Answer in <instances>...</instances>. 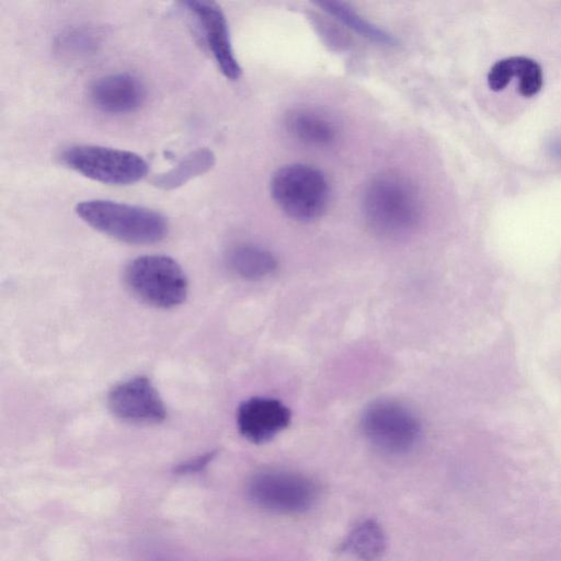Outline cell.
Here are the masks:
<instances>
[{"label": "cell", "instance_id": "1", "mask_svg": "<svg viewBox=\"0 0 561 561\" xmlns=\"http://www.w3.org/2000/svg\"><path fill=\"white\" fill-rule=\"evenodd\" d=\"M362 211L368 228L378 237L400 240L413 234L423 218L419 188L393 172L375 175L362 194Z\"/></svg>", "mask_w": 561, "mask_h": 561}, {"label": "cell", "instance_id": "2", "mask_svg": "<svg viewBox=\"0 0 561 561\" xmlns=\"http://www.w3.org/2000/svg\"><path fill=\"white\" fill-rule=\"evenodd\" d=\"M77 215L95 230L129 244H152L169 231L167 218L150 208L108 199L79 203Z\"/></svg>", "mask_w": 561, "mask_h": 561}, {"label": "cell", "instance_id": "3", "mask_svg": "<svg viewBox=\"0 0 561 561\" xmlns=\"http://www.w3.org/2000/svg\"><path fill=\"white\" fill-rule=\"evenodd\" d=\"M270 192L278 208L300 222L321 217L330 202L325 174L307 163H288L278 168L271 178Z\"/></svg>", "mask_w": 561, "mask_h": 561}, {"label": "cell", "instance_id": "4", "mask_svg": "<svg viewBox=\"0 0 561 561\" xmlns=\"http://www.w3.org/2000/svg\"><path fill=\"white\" fill-rule=\"evenodd\" d=\"M124 282L139 300L161 309L181 305L187 295V278L181 265L161 254L141 255L124 271Z\"/></svg>", "mask_w": 561, "mask_h": 561}, {"label": "cell", "instance_id": "5", "mask_svg": "<svg viewBox=\"0 0 561 561\" xmlns=\"http://www.w3.org/2000/svg\"><path fill=\"white\" fill-rule=\"evenodd\" d=\"M360 428L374 448L392 456L413 450L422 435L417 415L405 404L388 399L366 407L360 416Z\"/></svg>", "mask_w": 561, "mask_h": 561}, {"label": "cell", "instance_id": "6", "mask_svg": "<svg viewBox=\"0 0 561 561\" xmlns=\"http://www.w3.org/2000/svg\"><path fill=\"white\" fill-rule=\"evenodd\" d=\"M59 159L83 176L110 185L134 184L148 173V163L139 154L103 146H71Z\"/></svg>", "mask_w": 561, "mask_h": 561}, {"label": "cell", "instance_id": "7", "mask_svg": "<svg viewBox=\"0 0 561 561\" xmlns=\"http://www.w3.org/2000/svg\"><path fill=\"white\" fill-rule=\"evenodd\" d=\"M247 494L257 507L277 514H300L318 499V486L307 476L283 469H265L247 483Z\"/></svg>", "mask_w": 561, "mask_h": 561}, {"label": "cell", "instance_id": "8", "mask_svg": "<svg viewBox=\"0 0 561 561\" xmlns=\"http://www.w3.org/2000/svg\"><path fill=\"white\" fill-rule=\"evenodd\" d=\"M107 407L115 417L129 424H159L167 417V409L159 392L144 376L114 386L107 394Z\"/></svg>", "mask_w": 561, "mask_h": 561}, {"label": "cell", "instance_id": "9", "mask_svg": "<svg viewBox=\"0 0 561 561\" xmlns=\"http://www.w3.org/2000/svg\"><path fill=\"white\" fill-rule=\"evenodd\" d=\"M291 411L280 400L271 397H251L240 403L236 421L240 435L253 444H264L286 430Z\"/></svg>", "mask_w": 561, "mask_h": 561}, {"label": "cell", "instance_id": "10", "mask_svg": "<svg viewBox=\"0 0 561 561\" xmlns=\"http://www.w3.org/2000/svg\"><path fill=\"white\" fill-rule=\"evenodd\" d=\"M188 11L196 18L206 45L220 72L230 80H237L242 69L236 58L226 16L213 1H187Z\"/></svg>", "mask_w": 561, "mask_h": 561}, {"label": "cell", "instance_id": "11", "mask_svg": "<svg viewBox=\"0 0 561 561\" xmlns=\"http://www.w3.org/2000/svg\"><path fill=\"white\" fill-rule=\"evenodd\" d=\"M146 96L145 87L135 76L118 72L96 79L90 87V99L102 112L126 114L137 110Z\"/></svg>", "mask_w": 561, "mask_h": 561}, {"label": "cell", "instance_id": "12", "mask_svg": "<svg viewBox=\"0 0 561 561\" xmlns=\"http://www.w3.org/2000/svg\"><path fill=\"white\" fill-rule=\"evenodd\" d=\"M285 126L291 137L311 147H327L337 136L336 126L329 117L309 108H297L288 113Z\"/></svg>", "mask_w": 561, "mask_h": 561}, {"label": "cell", "instance_id": "13", "mask_svg": "<svg viewBox=\"0 0 561 561\" xmlns=\"http://www.w3.org/2000/svg\"><path fill=\"white\" fill-rule=\"evenodd\" d=\"M228 264L236 275L251 282L265 279L278 268V261L270 250L251 243L234 247L229 252Z\"/></svg>", "mask_w": 561, "mask_h": 561}, {"label": "cell", "instance_id": "14", "mask_svg": "<svg viewBox=\"0 0 561 561\" xmlns=\"http://www.w3.org/2000/svg\"><path fill=\"white\" fill-rule=\"evenodd\" d=\"M343 549L359 561H376L386 549V535L377 522L366 519L348 533Z\"/></svg>", "mask_w": 561, "mask_h": 561}, {"label": "cell", "instance_id": "15", "mask_svg": "<svg viewBox=\"0 0 561 561\" xmlns=\"http://www.w3.org/2000/svg\"><path fill=\"white\" fill-rule=\"evenodd\" d=\"M215 164V154L208 148H199L183 158L171 170L156 175L152 183L163 190L176 188L207 172Z\"/></svg>", "mask_w": 561, "mask_h": 561}, {"label": "cell", "instance_id": "16", "mask_svg": "<svg viewBox=\"0 0 561 561\" xmlns=\"http://www.w3.org/2000/svg\"><path fill=\"white\" fill-rule=\"evenodd\" d=\"M318 5L328 14L334 16L343 25L356 32L370 42L380 45L391 46L396 43L393 35L389 34L378 25L371 23L350 5L340 1H321Z\"/></svg>", "mask_w": 561, "mask_h": 561}, {"label": "cell", "instance_id": "17", "mask_svg": "<svg viewBox=\"0 0 561 561\" xmlns=\"http://www.w3.org/2000/svg\"><path fill=\"white\" fill-rule=\"evenodd\" d=\"M516 78L518 79V91L526 98L536 95L543 84L540 65L524 56H517Z\"/></svg>", "mask_w": 561, "mask_h": 561}, {"label": "cell", "instance_id": "18", "mask_svg": "<svg viewBox=\"0 0 561 561\" xmlns=\"http://www.w3.org/2000/svg\"><path fill=\"white\" fill-rule=\"evenodd\" d=\"M517 56L496 61L488 73V84L492 91H501L516 77Z\"/></svg>", "mask_w": 561, "mask_h": 561}, {"label": "cell", "instance_id": "19", "mask_svg": "<svg viewBox=\"0 0 561 561\" xmlns=\"http://www.w3.org/2000/svg\"><path fill=\"white\" fill-rule=\"evenodd\" d=\"M214 457H215L214 451L207 453V454L199 456L193 460H190V461H186V462L180 465L176 468V471L179 473H192V472L199 471L201 469L206 467L211 461V459Z\"/></svg>", "mask_w": 561, "mask_h": 561}, {"label": "cell", "instance_id": "20", "mask_svg": "<svg viewBox=\"0 0 561 561\" xmlns=\"http://www.w3.org/2000/svg\"><path fill=\"white\" fill-rule=\"evenodd\" d=\"M547 148L551 154L561 159V138L550 140Z\"/></svg>", "mask_w": 561, "mask_h": 561}]
</instances>
